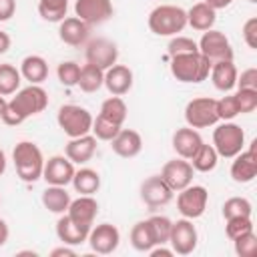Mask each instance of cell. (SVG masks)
<instances>
[{"label": "cell", "mask_w": 257, "mask_h": 257, "mask_svg": "<svg viewBox=\"0 0 257 257\" xmlns=\"http://www.w3.org/2000/svg\"><path fill=\"white\" fill-rule=\"evenodd\" d=\"M46 106H48V92L40 84H28L26 88L16 90L10 100H6L0 118L8 126H18L26 118L42 112Z\"/></svg>", "instance_id": "1"}, {"label": "cell", "mask_w": 257, "mask_h": 257, "mask_svg": "<svg viewBox=\"0 0 257 257\" xmlns=\"http://www.w3.org/2000/svg\"><path fill=\"white\" fill-rule=\"evenodd\" d=\"M12 161L16 175L24 183H36L42 179V169H44V155L38 145L30 141H20L14 151H12Z\"/></svg>", "instance_id": "2"}, {"label": "cell", "mask_w": 257, "mask_h": 257, "mask_svg": "<svg viewBox=\"0 0 257 257\" xmlns=\"http://www.w3.org/2000/svg\"><path fill=\"white\" fill-rule=\"evenodd\" d=\"M211 60L205 58L199 50L197 52H187V54H177L171 56V74L179 82H203L209 78L211 72Z\"/></svg>", "instance_id": "3"}, {"label": "cell", "mask_w": 257, "mask_h": 257, "mask_svg": "<svg viewBox=\"0 0 257 257\" xmlns=\"http://www.w3.org/2000/svg\"><path fill=\"white\" fill-rule=\"evenodd\" d=\"M187 26V10L175 4H161L149 14V28L157 36H175Z\"/></svg>", "instance_id": "4"}, {"label": "cell", "mask_w": 257, "mask_h": 257, "mask_svg": "<svg viewBox=\"0 0 257 257\" xmlns=\"http://www.w3.org/2000/svg\"><path fill=\"white\" fill-rule=\"evenodd\" d=\"M92 120L94 118H92L90 110H86L84 106H78V104H62L58 108V114H56L58 126L70 139L88 135L92 128Z\"/></svg>", "instance_id": "5"}, {"label": "cell", "mask_w": 257, "mask_h": 257, "mask_svg": "<svg viewBox=\"0 0 257 257\" xmlns=\"http://www.w3.org/2000/svg\"><path fill=\"white\" fill-rule=\"evenodd\" d=\"M213 147L219 157L223 159H233L237 153L243 151L245 147V133L239 124L225 120L213 131Z\"/></svg>", "instance_id": "6"}, {"label": "cell", "mask_w": 257, "mask_h": 257, "mask_svg": "<svg viewBox=\"0 0 257 257\" xmlns=\"http://www.w3.org/2000/svg\"><path fill=\"white\" fill-rule=\"evenodd\" d=\"M185 120L193 128H207L219 122L217 100L211 96H197L185 106Z\"/></svg>", "instance_id": "7"}, {"label": "cell", "mask_w": 257, "mask_h": 257, "mask_svg": "<svg viewBox=\"0 0 257 257\" xmlns=\"http://www.w3.org/2000/svg\"><path fill=\"white\" fill-rule=\"evenodd\" d=\"M199 243V233L197 227L193 225V219H177L171 225V235H169V245L173 253L177 255H191L197 249Z\"/></svg>", "instance_id": "8"}, {"label": "cell", "mask_w": 257, "mask_h": 257, "mask_svg": "<svg viewBox=\"0 0 257 257\" xmlns=\"http://www.w3.org/2000/svg\"><path fill=\"white\" fill-rule=\"evenodd\" d=\"M209 201V191L203 185H189L177 195V209L185 219H199Z\"/></svg>", "instance_id": "9"}, {"label": "cell", "mask_w": 257, "mask_h": 257, "mask_svg": "<svg viewBox=\"0 0 257 257\" xmlns=\"http://www.w3.org/2000/svg\"><path fill=\"white\" fill-rule=\"evenodd\" d=\"M199 52L209 58L211 62H219V60H233V46L229 42V38L225 36V32L221 30H205L201 40L197 42Z\"/></svg>", "instance_id": "10"}, {"label": "cell", "mask_w": 257, "mask_h": 257, "mask_svg": "<svg viewBox=\"0 0 257 257\" xmlns=\"http://www.w3.org/2000/svg\"><path fill=\"white\" fill-rule=\"evenodd\" d=\"M175 191L163 181L161 175H151L141 183V199L149 209L165 207L173 201Z\"/></svg>", "instance_id": "11"}, {"label": "cell", "mask_w": 257, "mask_h": 257, "mask_svg": "<svg viewBox=\"0 0 257 257\" xmlns=\"http://www.w3.org/2000/svg\"><path fill=\"white\" fill-rule=\"evenodd\" d=\"M86 243L90 245V249L98 255H110L112 251H116L118 243H120V231L112 225V223H100L96 227L90 229Z\"/></svg>", "instance_id": "12"}, {"label": "cell", "mask_w": 257, "mask_h": 257, "mask_svg": "<svg viewBox=\"0 0 257 257\" xmlns=\"http://www.w3.org/2000/svg\"><path fill=\"white\" fill-rule=\"evenodd\" d=\"M193 173H195L193 165L187 159H181V157L179 159H173V161H167L163 165V169H161L163 181L175 193H179L181 189H185V187H189L193 183Z\"/></svg>", "instance_id": "13"}, {"label": "cell", "mask_w": 257, "mask_h": 257, "mask_svg": "<svg viewBox=\"0 0 257 257\" xmlns=\"http://www.w3.org/2000/svg\"><path fill=\"white\" fill-rule=\"evenodd\" d=\"M74 163L66 157V155H54L48 161H44V169H42V179L48 185H58V187H66L68 183H72L74 177Z\"/></svg>", "instance_id": "14"}, {"label": "cell", "mask_w": 257, "mask_h": 257, "mask_svg": "<svg viewBox=\"0 0 257 257\" xmlns=\"http://www.w3.org/2000/svg\"><path fill=\"white\" fill-rule=\"evenodd\" d=\"M112 2L110 0H76L74 2V16L86 22L88 26H96L106 22L112 16Z\"/></svg>", "instance_id": "15"}, {"label": "cell", "mask_w": 257, "mask_h": 257, "mask_svg": "<svg viewBox=\"0 0 257 257\" xmlns=\"http://www.w3.org/2000/svg\"><path fill=\"white\" fill-rule=\"evenodd\" d=\"M86 62L106 70L110 68L112 64H116L118 60V48L112 40L108 38H94L86 44Z\"/></svg>", "instance_id": "16"}, {"label": "cell", "mask_w": 257, "mask_h": 257, "mask_svg": "<svg viewBox=\"0 0 257 257\" xmlns=\"http://www.w3.org/2000/svg\"><path fill=\"white\" fill-rule=\"evenodd\" d=\"M255 145H257V141H253L247 151L243 149L241 153H237L233 157L235 161L231 163V179L235 183L245 185V183H251L257 177V151H255Z\"/></svg>", "instance_id": "17"}, {"label": "cell", "mask_w": 257, "mask_h": 257, "mask_svg": "<svg viewBox=\"0 0 257 257\" xmlns=\"http://www.w3.org/2000/svg\"><path fill=\"white\" fill-rule=\"evenodd\" d=\"M66 215L80 227L84 229H92L94 225V219L98 215V203L92 195H80L78 199H72L68 209H66Z\"/></svg>", "instance_id": "18"}, {"label": "cell", "mask_w": 257, "mask_h": 257, "mask_svg": "<svg viewBox=\"0 0 257 257\" xmlns=\"http://www.w3.org/2000/svg\"><path fill=\"white\" fill-rule=\"evenodd\" d=\"M102 84L112 96H122L133 88V70L126 64H112L104 70Z\"/></svg>", "instance_id": "19"}, {"label": "cell", "mask_w": 257, "mask_h": 257, "mask_svg": "<svg viewBox=\"0 0 257 257\" xmlns=\"http://www.w3.org/2000/svg\"><path fill=\"white\" fill-rule=\"evenodd\" d=\"M96 153V137L92 133L82 135V137H74L66 143L64 147V155L74 163V165H84L88 163Z\"/></svg>", "instance_id": "20"}, {"label": "cell", "mask_w": 257, "mask_h": 257, "mask_svg": "<svg viewBox=\"0 0 257 257\" xmlns=\"http://www.w3.org/2000/svg\"><path fill=\"white\" fill-rule=\"evenodd\" d=\"M112 153L122 159H133L143 151V137L133 128H120L110 141Z\"/></svg>", "instance_id": "21"}, {"label": "cell", "mask_w": 257, "mask_h": 257, "mask_svg": "<svg viewBox=\"0 0 257 257\" xmlns=\"http://www.w3.org/2000/svg\"><path fill=\"white\" fill-rule=\"evenodd\" d=\"M58 24H60L58 26V36H60V40L64 44H68V46H80V44L86 42L88 32H90V26L86 22H82L80 18L68 16V18L60 20Z\"/></svg>", "instance_id": "22"}, {"label": "cell", "mask_w": 257, "mask_h": 257, "mask_svg": "<svg viewBox=\"0 0 257 257\" xmlns=\"http://www.w3.org/2000/svg\"><path fill=\"white\" fill-rule=\"evenodd\" d=\"M203 145V139L199 135L197 128L193 126H183V128H177L175 135H173V149L175 153L181 157V159H191L197 149Z\"/></svg>", "instance_id": "23"}, {"label": "cell", "mask_w": 257, "mask_h": 257, "mask_svg": "<svg viewBox=\"0 0 257 257\" xmlns=\"http://www.w3.org/2000/svg\"><path fill=\"white\" fill-rule=\"evenodd\" d=\"M211 80H213V86L221 92H229L235 88L237 84V66L233 60H219V62H213L211 64Z\"/></svg>", "instance_id": "24"}, {"label": "cell", "mask_w": 257, "mask_h": 257, "mask_svg": "<svg viewBox=\"0 0 257 257\" xmlns=\"http://www.w3.org/2000/svg\"><path fill=\"white\" fill-rule=\"evenodd\" d=\"M88 233H90L88 229L76 225L66 213H62L60 219L56 221V237H58L64 245H70V247H74V245H82V243H86Z\"/></svg>", "instance_id": "25"}, {"label": "cell", "mask_w": 257, "mask_h": 257, "mask_svg": "<svg viewBox=\"0 0 257 257\" xmlns=\"http://www.w3.org/2000/svg\"><path fill=\"white\" fill-rule=\"evenodd\" d=\"M20 74L30 84H42L48 78V62L40 54H28L20 62Z\"/></svg>", "instance_id": "26"}, {"label": "cell", "mask_w": 257, "mask_h": 257, "mask_svg": "<svg viewBox=\"0 0 257 257\" xmlns=\"http://www.w3.org/2000/svg\"><path fill=\"white\" fill-rule=\"evenodd\" d=\"M217 20V10H213L207 2H197L187 10V24L199 32L211 30Z\"/></svg>", "instance_id": "27"}, {"label": "cell", "mask_w": 257, "mask_h": 257, "mask_svg": "<svg viewBox=\"0 0 257 257\" xmlns=\"http://www.w3.org/2000/svg\"><path fill=\"white\" fill-rule=\"evenodd\" d=\"M70 193L66 191V187H58V185H48L42 191V205L54 213V215H62L66 213L68 205H70Z\"/></svg>", "instance_id": "28"}, {"label": "cell", "mask_w": 257, "mask_h": 257, "mask_svg": "<svg viewBox=\"0 0 257 257\" xmlns=\"http://www.w3.org/2000/svg\"><path fill=\"white\" fill-rule=\"evenodd\" d=\"M72 187L80 195H94L100 189V175L94 169H88V167L78 169V171H74Z\"/></svg>", "instance_id": "29"}, {"label": "cell", "mask_w": 257, "mask_h": 257, "mask_svg": "<svg viewBox=\"0 0 257 257\" xmlns=\"http://www.w3.org/2000/svg\"><path fill=\"white\" fill-rule=\"evenodd\" d=\"M104 82V70L86 62L84 66H80V76L76 86H80L82 92H96Z\"/></svg>", "instance_id": "30"}, {"label": "cell", "mask_w": 257, "mask_h": 257, "mask_svg": "<svg viewBox=\"0 0 257 257\" xmlns=\"http://www.w3.org/2000/svg\"><path fill=\"white\" fill-rule=\"evenodd\" d=\"M100 116H104L106 120L122 126L124 120H126V114H128V108H126V102L120 98V96H108L102 104H100Z\"/></svg>", "instance_id": "31"}, {"label": "cell", "mask_w": 257, "mask_h": 257, "mask_svg": "<svg viewBox=\"0 0 257 257\" xmlns=\"http://www.w3.org/2000/svg\"><path fill=\"white\" fill-rule=\"evenodd\" d=\"M189 163L193 165L195 171H199V173H209V171H213V169L217 167L219 155H217V151H215L213 145H205V143H203V145L197 149V153L189 159Z\"/></svg>", "instance_id": "32"}, {"label": "cell", "mask_w": 257, "mask_h": 257, "mask_svg": "<svg viewBox=\"0 0 257 257\" xmlns=\"http://www.w3.org/2000/svg\"><path fill=\"white\" fill-rule=\"evenodd\" d=\"M22 74L10 62H0V96H10L20 88Z\"/></svg>", "instance_id": "33"}, {"label": "cell", "mask_w": 257, "mask_h": 257, "mask_svg": "<svg viewBox=\"0 0 257 257\" xmlns=\"http://www.w3.org/2000/svg\"><path fill=\"white\" fill-rule=\"evenodd\" d=\"M68 0H40L38 2V14L46 22H60L66 18Z\"/></svg>", "instance_id": "34"}, {"label": "cell", "mask_w": 257, "mask_h": 257, "mask_svg": "<svg viewBox=\"0 0 257 257\" xmlns=\"http://www.w3.org/2000/svg\"><path fill=\"white\" fill-rule=\"evenodd\" d=\"M131 245L141 253H149L155 247V241H153V235H151V229H149L147 221H139V223L133 225V229H131Z\"/></svg>", "instance_id": "35"}, {"label": "cell", "mask_w": 257, "mask_h": 257, "mask_svg": "<svg viewBox=\"0 0 257 257\" xmlns=\"http://www.w3.org/2000/svg\"><path fill=\"white\" fill-rule=\"evenodd\" d=\"M147 223H149V229H151V235H153L155 245L169 243L171 225H173V221L169 217H165V215H153L151 219H147Z\"/></svg>", "instance_id": "36"}, {"label": "cell", "mask_w": 257, "mask_h": 257, "mask_svg": "<svg viewBox=\"0 0 257 257\" xmlns=\"http://www.w3.org/2000/svg\"><path fill=\"white\" fill-rule=\"evenodd\" d=\"M253 213V205L249 199L245 197H231L223 203V217L231 219V217H251Z\"/></svg>", "instance_id": "37"}, {"label": "cell", "mask_w": 257, "mask_h": 257, "mask_svg": "<svg viewBox=\"0 0 257 257\" xmlns=\"http://www.w3.org/2000/svg\"><path fill=\"white\" fill-rule=\"evenodd\" d=\"M122 126H118V124H114V122H110V120H106L104 116H96L94 120H92V128H90V133L96 137V141H106V143H110L114 137H116V133L120 131Z\"/></svg>", "instance_id": "38"}, {"label": "cell", "mask_w": 257, "mask_h": 257, "mask_svg": "<svg viewBox=\"0 0 257 257\" xmlns=\"http://www.w3.org/2000/svg\"><path fill=\"white\" fill-rule=\"evenodd\" d=\"M233 247H235V253L239 257H255L257 255V235H255V231H249V233L239 235L237 239H233Z\"/></svg>", "instance_id": "39"}, {"label": "cell", "mask_w": 257, "mask_h": 257, "mask_svg": "<svg viewBox=\"0 0 257 257\" xmlns=\"http://www.w3.org/2000/svg\"><path fill=\"white\" fill-rule=\"evenodd\" d=\"M225 233L227 237L233 241L237 239L239 235H245L249 231H253V221L251 217H231V219H225Z\"/></svg>", "instance_id": "40"}, {"label": "cell", "mask_w": 257, "mask_h": 257, "mask_svg": "<svg viewBox=\"0 0 257 257\" xmlns=\"http://www.w3.org/2000/svg\"><path fill=\"white\" fill-rule=\"evenodd\" d=\"M56 76H58V80H60L64 86H76L78 76H80V66H78L74 60L60 62L58 68H56Z\"/></svg>", "instance_id": "41"}, {"label": "cell", "mask_w": 257, "mask_h": 257, "mask_svg": "<svg viewBox=\"0 0 257 257\" xmlns=\"http://www.w3.org/2000/svg\"><path fill=\"white\" fill-rule=\"evenodd\" d=\"M197 50H199V46H197V42H195L193 38H189V36H179V34H175V36L171 38L169 46H167L169 56L187 54V52H197Z\"/></svg>", "instance_id": "42"}, {"label": "cell", "mask_w": 257, "mask_h": 257, "mask_svg": "<svg viewBox=\"0 0 257 257\" xmlns=\"http://www.w3.org/2000/svg\"><path fill=\"white\" fill-rule=\"evenodd\" d=\"M235 98L239 104V114H249L257 108V90L253 88H237Z\"/></svg>", "instance_id": "43"}, {"label": "cell", "mask_w": 257, "mask_h": 257, "mask_svg": "<svg viewBox=\"0 0 257 257\" xmlns=\"http://www.w3.org/2000/svg\"><path fill=\"white\" fill-rule=\"evenodd\" d=\"M217 114H219V120H233L239 114V104L235 94H227L217 100Z\"/></svg>", "instance_id": "44"}, {"label": "cell", "mask_w": 257, "mask_h": 257, "mask_svg": "<svg viewBox=\"0 0 257 257\" xmlns=\"http://www.w3.org/2000/svg\"><path fill=\"white\" fill-rule=\"evenodd\" d=\"M241 32H243V40H245V44H247L249 48L255 50V48H257V18L251 16L249 20H245Z\"/></svg>", "instance_id": "45"}, {"label": "cell", "mask_w": 257, "mask_h": 257, "mask_svg": "<svg viewBox=\"0 0 257 257\" xmlns=\"http://www.w3.org/2000/svg\"><path fill=\"white\" fill-rule=\"evenodd\" d=\"M237 88H253L257 90V68H247L237 74Z\"/></svg>", "instance_id": "46"}, {"label": "cell", "mask_w": 257, "mask_h": 257, "mask_svg": "<svg viewBox=\"0 0 257 257\" xmlns=\"http://www.w3.org/2000/svg\"><path fill=\"white\" fill-rule=\"evenodd\" d=\"M16 14V0H0V22L10 20Z\"/></svg>", "instance_id": "47"}, {"label": "cell", "mask_w": 257, "mask_h": 257, "mask_svg": "<svg viewBox=\"0 0 257 257\" xmlns=\"http://www.w3.org/2000/svg\"><path fill=\"white\" fill-rule=\"evenodd\" d=\"M72 255H76V251L70 245H64V243H62V247H56V249L50 251V257H72Z\"/></svg>", "instance_id": "48"}, {"label": "cell", "mask_w": 257, "mask_h": 257, "mask_svg": "<svg viewBox=\"0 0 257 257\" xmlns=\"http://www.w3.org/2000/svg\"><path fill=\"white\" fill-rule=\"evenodd\" d=\"M149 255H151V257H161V255H163V257H171V255H175V253H173V249H165L163 245H155V247L149 251Z\"/></svg>", "instance_id": "49"}, {"label": "cell", "mask_w": 257, "mask_h": 257, "mask_svg": "<svg viewBox=\"0 0 257 257\" xmlns=\"http://www.w3.org/2000/svg\"><path fill=\"white\" fill-rule=\"evenodd\" d=\"M10 44H12V40H10L8 32L0 30V54H6V52H8V48H10Z\"/></svg>", "instance_id": "50"}, {"label": "cell", "mask_w": 257, "mask_h": 257, "mask_svg": "<svg viewBox=\"0 0 257 257\" xmlns=\"http://www.w3.org/2000/svg\"><path fill=\"white\" fill-rule=\"evenodd\" d=\"M213 10H223V8H227V6H231L233 4V0H205Z\"/></svg>", "instance_id": "51"}, {"label": "cell", "mask_w": 257, "mask_h": 257, "mask_svg": "<svg viewBox=\"0 0 257 257\" xmlns=\"http://www.w3.org/2000/svg\"><path fill=\"white\" fill-rule=\"evenodd\" d=\"M8 237H10V229H8V223L4 221V219H0V247L8 241Z\"/></svg>", "instance_id": "52"}, {"label": "cell", "mask_w": 257, "mask_h": 257, "mask_svg": "<svg viewBox=\"0 0 257 257\" xmlns=\"http://www.w3.org/2000/svg\"><path fill=\"white\" fill-rule=\"evenodd\" d=\"M4 171H6V155H4V151L0 149V177L4 175Z\"/></svg>", "instance_id": "53"}, {"label": "cell", "mask_w": 257, "mask_h": 257, "mask_svg": "<svg viewBox=\"0 0 257 257\" xmlns=\"http://www.w3.org/2000/svg\"><path fill=\"white\" fill-rule=\"evenodd\" d=\"M4 106H6V98L0 96V116H2V112H4Z\"/></svg>", "instance_id": "54"}, {"label": "cell", "mask_w": 257, "mask_h": 257, "mask_svg": "<svg viewBox=\"0 0 257 257\" xmlns=\"http://www.w3.org/2000/svg\"><path fill=\"white\" fill-rule=\"evenodd\" d=\"M249 2H251V4H255V2H257V0H249Z\"/></svg>", "instance_id": "55"}]
</instances>
